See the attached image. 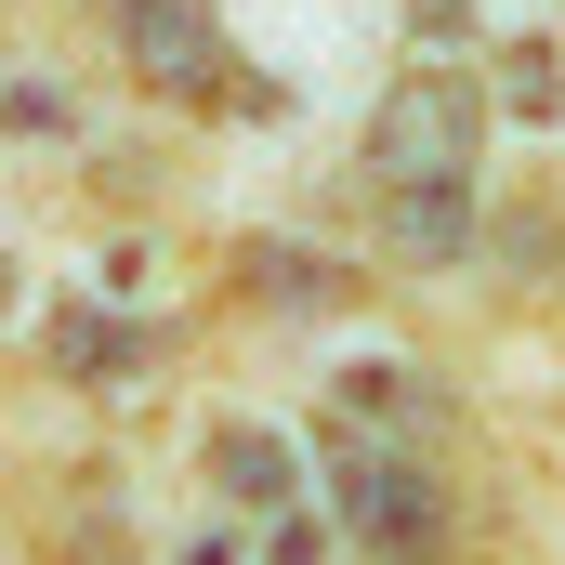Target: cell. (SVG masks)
I'll list each match as a JSON object with an SVG mask.
<instances>
[{
	"label": "cell",
	"mask_w": 565,
	"mask_h": 565,
	"mask_svg": "<svg viewBox=\"0 0 565 565\" xmlns=\"http://www.w3.org/2000/svg\"><path fill=\"white\" fill-rule=\"evenodd\" d=\"M329 487H342V526L369 540L382 565H434V540H447V500H434V473L408 460V447H329Z\"/></svg>",
	"instance_id": "6da1fadb"
},
{
	"label": "cell",
	"mask_w": 565,
	"mask_h": 565,
	"mask_svg": "<svg viewBox=\"0 0 565 565\" xmlns=\"http://www.w3.org/2000/svg\"><path fill=\"white\" fill-rule=\"evenodd\" d=\"M473 132H487L473 79H395V106L369 119V171H382V184H422V171H473Z\"/></svg>",
	"instance_id": "7a4b0ae2"
},
{
	"label": "cell",
	"mask_w": 565,
	"mask_h": 565,
	"mask_svg": "<svg viewBox=\"0 0 565 565\" xmlns=\"http://www.w3.org/2000/svg\"><path fill=\"white\" fill-rule=\"evenodd\" d=\"M119 53H132L145 93H211V79H224L211 0H119Z\"/></svg>",
	"instance_id": "3957f363"
},
{
	"label": "cell",
	"mask_w": 565,
	"mask_h": 565,
	"mask_svg": "<svg viewBox=\"0 0 565 565\" xmlns=\"http://www.w3.org/2000/svg\"><path fill=\"white\" fill-rule=\"evenodd\" d=\"M382 237H395L408 264H460V250H473V198H460V171L382 184Z\"/></svg>",
	"instance_id": "277c9868"
},
{
	"label": "cell",
	"mask_w": 565,
	"mask_h": 565,
	"mask_svg": "<svg viewBox=\"0 0 565 565\" xmlns=\"http://www.w3.org/2000/svg\"><path fill=\"white\" fill-rule=\"evenodd\" d=\"M211 473H224L237 500H289V447H277V434H250V422L211 434Z\"/></svg>",
	"instance_id": "5b68a950"
},
{
	"label": "cell",
	"mask_w": 565,
	"mask_h": 565,
	"mask_svg": "<svg viewBox=\"0 0 565 565\" xmlns=\"http://www.w3.org/2000/svg\"><path fill=\"white\" fill-rule=\"evenodd\" d=\"M250 289H264V302H316V316H329V302H355L342 264H302V250H250Z\"/></svg>",
	"instance_id": "8992f818"
},
{
	"label": "cell",
	"mask_w": 565,
	"mask_h": 565,
	"mask_svg": "<svg viewBox=\"0 0 565 565\" xmlns=\"http://www.w3.org/2000/svg\"><path fill=\"white\" fill-rule=\"evenodd\" d=\"M342 422H422V382L408 369H342Z\"/></svg>",
	"instance_id": "52a82bcc"
},
{
	"label": "cell",
	"mask_w": 565,
	"mask_h": 565,
	"mask_svg": "<svg viewBox=\"0 0 565 565\" xmlns=\"http://www.w3.org/2000/svg\"><path fill=\"white\" fill-rule=\"evenodd\" d=\"M53 342H66V369H132L145 355V329H106V316H66Z\"/></svg>",
	"instance_id": "ba28073f"
},
{
	"label": "cell",
	"mask_w": 565,
	"mask_h": 565,
	"mask_svg": "<svg viewBox=\"0 0 565 565\" xmlns=\"http://www.w3.org/2000/svg\"><path fill=\"white\" fill-rule=\"evenodd\" d=\"M0 119H13V132H66V93H53V79H13Z\"/></svg>",
	"instance_id": "9c48e42d"
},
{
	"label": "cell",
	"mask_w": 565,
	"mask_h": 565,
	"mask_svg": "<svg viewBox=\"0 0 565 565\" xmlns=\"http://www.w3.org/2000/svg\"><path fill=\"white\" fill-rule=\"evenodd\" d=\"M0 302H13V264H0Z\"/></svg>",
	"instance_id": "30bf717a"
}]
</instances>
